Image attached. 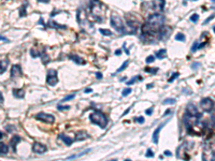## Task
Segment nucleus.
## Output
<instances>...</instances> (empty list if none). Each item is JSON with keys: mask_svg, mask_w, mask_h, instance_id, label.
I'll use <instances>...</instances> for the list:
<instances>
[{"mask_svg": "<svg viewBox=\"0 0 215 161\" xmlns=\"http://www.w3.org/2000/svg\"><path fill=\"white\" fill-rule=\"evenodd\" d=\"M164 25L165 16L162 14H159V13L152 14L147 18V21L144 23V25L142 26V34L143 37H150L151 33L154 34L155 32H159L164 28Z\"/></svg>", "mask_w": 215, "mask_h": 161, "instance_id": "1", "label": "nucleus"}, {"mask_svg": "<svg viewBox=\"0 0 215 161\" xmlns=\"http://www.w3.org/2000/svg\"><path fill=\"white\" fill-rule=\"evenodd\" d=\"M89 119L92 124L100 126L102 129H104L108 126V118L105 117L104 114H102V113L99 112V111H95L92 114H90Z\"/></svg>", "mask_w": 215, "mask_h": 161, "instance_id": "2", "label": "nucleus"}, {"mask_svg": "<svg viewBox=\"0 0 215 161\" xmlns=\"http://www.w3.org/2000/svg\"><path fill=\"white\" fill-rule=\"evenodd\" d=\"M111 25L116 31H118L120 33H125V25L123 23V19L120 18V15L115 14V13H112L111 14Z\"/></svg>", "mask_w": 215, "mask_h": 161, "instance_id": "3", "label": "nucleus"}, {"mask_svg": "<svg viewBox=\"0 0 215 161\" xmlns=\"http://www.w3.org/2000/svg\"><path fill=\"white\" fill-rule=\"evenodd\" d=\"M46 83L50 86H55L58 83V77H57V71L54 69H50L47 71V77H46Z\"/></svg>", "mask_w": 215, "mask_h": 161, "instance_id": "4", "label": "nucleus"}, {"mask_svg": "<svg viewBox=\"0 0 215 161\" xmlns=\"http://www.w3.org/2000/svg\"><path fill=\"white\" fill-rule=\"evenodd\" d=\"M200 106L204 112H211L214 109V101L211 98H204L200 101Z\"/></svg>", "mask_w": 215, "mask_h": 161, "instance_id": "5", "label": "nucleus"}, {"mask_svg": "<svg viewBox=\"0 0 215 161\" xmlns=\"http://www.w3.org/2000/svg\"><path fill=\"white\" fill-rule=\"evenodd\" d=\"M37 119L42 120V121L47 124H52L55 121V117L53 115H51V114H46V113H39L38 115H37Z\"/></svg>", "mask_w": 215, "mask_h": 161, "instance_id": "6", "label": "nucleus"}, {"mask_svg": "<svg viewBox=\"0 0 215 161\" xmlns=\"http://www.w3.org/2000/svg\"><path fill=\"white\" fill-rule=\"evenodd\" d=\"M126 21H127V25L129 26V28L132 30V33H136V30H137V28H138V26H139V22L137 21L133 16H129V15H127Z\"/></svg>", "mask_w": 215, "mask_h": 161, "instance_id": "7", "label": "nucleus"}, {"mask_svg": "<svg viewBox=\"0 0 215 161\" xmlns=\"http://www.w3.org/2000/svg\"><path fill=\"white\" fill-rule=\"evenodd\" d=\"M22 74H23V71H22V68L20 64H14V66H12V69H11V79L21 77Z\"/></svg>", "mask_w": 215, "mask_h": 161, "instance_id": "8", "label": "nucleus"}, {"mask_svg": "<svg viewBox=\"0 0 215 161\" xmlns=\"http://www.w3.org/2000/svg\"><path fill=\"white\" fill-rule=\"evenodd\" d=\"M32 151L36 154H44L46 151V146L41 143L36 142V143H33L32 145Z\"/></svg>", "mask_w": 215, "mask_h": 161, "instance_id": "9", "label": "nucleus"}, {"mask_svg": "<svg viewBox=\"0 0 215 161\" xmlns=\"http://www.w3.org/2000/svg\"><path fill=\"white\" fill-rule=\"evenodd\" d=\"M9 64H10V60H9L8 58H5L2 59V60H0V75L7 71Z\"/></svg>", "mask_w": 215, "mask_h": 161, "instance_id": "10", "label": "nucleus"}, {"mask_svg": "<svg viewBox=\"0 0 215 161\" xmlns=\"http://www.w3.org/2000/svg\"><path fill=\"white\" fill-rule=\"evenodd\" d=\"M166 124H167V121H165L164 124H161V125L159 126L158 128H157L156 130L154 131V133H153V142H154V143H155V144H157V143H158V136H159V132H160V130H161V129H162V127H164V126L166 125Z\"/></svg>", "mask_w": 215, "mask_h": 161, "instance_id": "11", "label": "nucleus"}, {"mask_svg": "<svg viewBox=\"0 0 215 161\" xmlns=\"http://www.w3.org/2000/svg\"><path fill=\"white\" fill-rule=\"evenodd\" d=\"M153 4L155 5V7H153L154 9L162 11L164 10V5H165V0H155V1L153 2Z\"/></svg>", "mask_w": 215, "mask_h": 161, "instance_id": "12", "label": "nucleus"}, {"mask_svg": "<svg viewBox=\"0 0 215 161\" xmlns=\"http://www.w3.org/2000/svg\"><path fill=\"white\" fill-rule=\"evenodd\" d=\"M69 58L71 59V60H73V61L77 64H86V61H85L82 57H79V56H77V55H71Z\"/></svg>", "mask_w": 215, "mask_h": 161, "instance_id": "13", "label": "nucleus"}, {"mask_svg": "<svg viewBox=\"0 0 215 161\" xmlns=\"http://www.w3.org/2000/svg\"><path fill=\"white\" fill-rule=\"evenodd\" d=\"M12 94L13 96L17 99H22V98L25 97V91L23 89H13L12 90Z\"/></svg>", "mask_w": 215, "mask_h": 161, "instance_id": "14", "label": "nucleus"}, {"mask_svg": "<svg viewBox=\"0 0 215 161\" xmlns=\"http://www.w3.org/2000/svg\"><path fill=\"white\" fill-rule=\"evenodd\" d=\"M89 138V136L87 134L86 132H84V131H80V132H77V136H75L74 141H82V140H86V139Z\"/></svg>", "mask_w": 215, "mask_h": 161, "instance_id": "15", "label": "nucleus"}, {"mask_svg": "<svg viewBox=\"0 0 215 161\" xmlns=\"http://www.w3.org/2000/svg\"><path fill=\"white\" fill-rule=\"evenodd\" d=\"M22 139L20 138L18 136H14L12 138V140H11V146H12V148H13V151H16V145H17V143L21 141Z\"/></svg>", "mask_w": 215, "mask_h": 161, "instance_id": "16", "label": "nucleus"}, {"mask_svg": "<svg viewBox=\"0 0 215 161\" xmlns=\"http://www.w3.org/2000/svg\"><path fill=\"white\" fill-rule=\"evenodd\" d=\"M59 138L62 139V140L64 141L65 143H66L68 146H70L72 143H73V139L69 138V136H64V134H60V136H59Z\"/></svg>", "mask_w": 215, "mask_h": 161, "instance_id": "17", "label": "nucleus"}, {"mask_svg": "<svg viewBox=\"0 0 215 161\" xmlns=\"http://www.w3.org/2000/svg\"><path fill=\"white\" fill-rule=\"evenodd\" d=\"M8 153V146L0 141V155H5Z\"/></svg>", "mask_w": 215, "mask_h": 161, "instance_id": "18", "label": "nucleus"}, {"mask_svg": "<svg viewBox=\"0 0 215 161\" xmlns=\"http://www.w3.org/2000/svg\"><path fill=\"white\" fill-rule=\"evenodd\" d=\"M166 54H167V49H161L156 53V56H157V58L162 59V58L166 57Z\"/></svg>", "mask_w": 215, "mask_h": 161, "instance_id": "19", "label": "nucleus"}, {"mask_svg": "<svg viewBox=\"0 0 215 161\" xmlns=\"http://www.w3.org/2000/svg\"><path fill=\"white\" fill-rule=\"evenodd\" d=\"M41 59H42V62H43L44 64H47V62L50 61V58H49V56H47V55H46V53H45V51L43 52V53L41 54Z\"/></svg>", "mask_w": 215, "mask_h": 161, "instance_id": "20", "label": "nucleus"}, {"mask_svg": "<svg viewBox=\"0 0 215 161\" xmlns=\"http://www.w3.org/2000/svg\"><path fill=\"white\" fill-rule=\"evenodd\" d=\"M26 9H27V4L22 5L21 10H20V16H21V17H24V16L27 15V12H26Z\"/></svg>", "mask_w": 215, "mask_h": 161, "instance_id": "21", "label": "nucleus"}, {"mask_svg": "<svg viewBox=\"0 0 215 161\" xmlns=\"http://www.w3.org/2000/svg\"><path fill=\"white\" fill-rule=\"evenodd\" d=\"M185 36L184 34H183V33H181V32H179L177 34V36H175V40H177V41H185Z\"/></svg>", "mask_w": 215, "mask_h": 161, "instance_id": "22", "label": "nucleus"}, {"mask_svg": "<svg viewBox=\"0 0 215 161\" xmlns=\"http://www.w3.org/2000/svg\"><path fill=\"white\" fill-rule=\"evenodd\" d=\"M99 31L103 36H112V31L108 30V29H99Z\"/></svg>", "mask_w": 215, "mask_h": 161, "instance_id": "23", "label": "nucleus"}, {"mask_svg": "<svg viewBox=\"0 0 215 161\" xmlns=\"http://www.w3.org/2000/svg\"><path fill=\"white\" fill-rule=\"evenodd\" d=\"M175 102H177V101H175L174 99H172V98H169V99H166L162 101L164 104H174Z\"/></svg>", "mask_w": 215, "mask_h": 161, "instance_id": "24", "label": "nucleus"}, {"mask_svg": "<svg viewBox=\"0 0 215 161\" xmlns=\"http://www.w3.org/2000/svg\"><path fill=\"white\" fill-rule=\"evenodd\" d=\"M50 26L51 27H54V28H65L66 29V26H62V25H58V24H55V22H50Z\"/></svg>", "mask_w": 215, "mask_h": 161, "instance_id": "25", "label": "nucleus"}, {"mask_svg": "<svg viewBox=\"0 0 215 161\" xmlns=\"http://www.w3.org/2000/svg\"><path fill=\"white\" fill-rule=\"evenodd\" d=\"M137 79H142V77H141V76H136V77H133V79H131L130 81H128V82L126 83V84H127V85H131V84H133V83L136 82Z\"/></svg>", "mask_w": 215, "mask_h": 161, "instance_id": "26", "label": "nucleus"}, {"mask_svg": "<svg viewBox=\"0 0 215 161\" xmlns=\"http://www.w3.org/2000/svg\"><path fill=\"white\" fill-rule=\"evenodd\" d=\"M128 64H129V61H128V60H126V61H125V62H124V64H122V67H120V69H118V70H117V71H116V72H117V73H118V72L123 71V70H124V69H125V68H126V67H127V66H128Z\"/></svg>", "mask_w": 215, "mask_h": 161, "instance_id": "27", "label": "nucleus"}, {"mask_svg": "<svg viewBox=\"0 0 215 161\" xmlns=\"http://www.w3.org/2000/svg\"><path fill=\"white\" fill-rule=\"evenodd\" d=\"M198 19H199V15H198V14H194V15L190 16V21H192V23H197Z\"/></svg>", "mask_w": 215, "mask_h": 161, "instance_id": "28", "label": "nucleus"}, {"mask_svg": "<svg viewBox=\"0 0 215 161\" xmlns=\"http://www.w3.org/2000/svg\"><path fill=\"white\" fill-rule=\"evenodd\" d=\"M75 97V95L73 94V95H69V96H67V97H65L64 99L62 100V102H66V101H70L71 99H73V98Z\"/></svg>", "mask_w": 215, "mask_h": 161, "instance_id": "29", "label": "nucleus"}, {"mask_svg": "<svg viewBox=\"0 0 215 161\" xmlns=\"http://www.w3.org/2000/svg\"><path fill=\"white\" fill-rule=\"evenodd\" d=\"M177 77H179V73H177V72H174L173 75H172V76L170 77L169 79H168V82H169V83L173 82V81H174V79H177Z\"/></svg>", "mask_w": 215, "mask_h": 161, "instance_id": "30", "label": "nucleus"}, {"mask_svg": "<svg viewBox=\"0 0 215 161\" xmlns=\"http://www.w3.org/2000/svg\"><path fill=\"white\" fill-rule=\"evenodd\" d=\"M198 46H199V43H198V41H196L194 44H192V52H196V51H197Z\"/></svg>", "mask_w": 215, "mask_h": 161, "instance_id": "31", "label": "nucleus"}, {"mask_svg": "<svg viewBox=\"0 0 215 161\" xmlns=\"http://www.w3.org/2000/svg\"><path fill=\"white\" fill-rule=\"evenodd\" d=\"M131 91H132V90H131L130 88H127V89H125V90H124V91H123V96H124V97H126V96L130 95Z\"/></svg>", "mask_w": 215, "mask_h": 161, "instance_id": "32", "label": "nucleus"}, {"mask_svg": "<svg viewBox=\"0 0 215 161\" xmlns=\"http://www.w3.org/2000/svg\"><path fill=\"white\" fill-rule=\"evenodd\" d=\"M154 60H155V57L154 56H149L146 58V62L147 64H152V62H154Z\"/></svg>", "mask_w": 215, "mask_h": 161, "instance_id": "33", "label": "nucleus"}, {"mask_svg": "<svg viewBox=\"0 0 215 161\" xmlns=\"http://www.w3.org/2000/svg\"><path fill=\"white\" fill-rule=\"evenodd\" d=\"M214 17H215V13H214V14H213V15L209 16V17H207V19H205V21H204V23H203V24H204V25H207V24L209 23V22H210V21H212V19H213V18H214Z\"/></svg>", "mask_w": 215, "mask_h": 161, "instance_id": "34", "label": "nucleus"}, {"mask_svg": "<svg viewBox=\"0 0 215 161\" xmlns=\"http://www.w3.org/2000/svg\"><path fill=\"white\" fill-rule=\"evenodd\" d=\"M145 156L146 157H154V153L152 151V149H149V151H147V153H146Z\"/></svg>", "mask_w": 215, "mask_h": 161, "instance_id": "35", "label": "nucleus"}, {"mask_svg": "<svg viewBox=\"0 0 215 161\" xmlns=\"http://www.w3.org/2000/svg\"><path fill=\"white\" fill-rule=\"evenodd\" d=\"M0 42H7V43H9V42H10V40H8V39L5 38V37L0 36Z\"/></svg>", "mask_w": 215, "mask_h": 161, "instance_id": "36", "label": "nucleus"}, {"mask_svg": "<svg viewBox=\"0 0 215 161\" xmlns=\"http://www.w3.org/2000/svg\"><path fill=\"white\" fill-rule=\"evenodd\" d=\"M68 109H70V106H68V105H67V106H62V105H59V106H58V110H59V111L68 110Z\"/></svg>", "mask_w": 215, "mask_h": 161, "instance_id": "37", "label": "nucleus"}, {"mask_svg": "<svg viewBox=\"0 0 215 161\" xmlns=\"http://www.w3.org/2000/svg\"><path fill=\"white\" fill-rule=\"evenodd\" d=\"M136 121H138V123H140V124H143L144 123V118L143 117H140V118H136Z\"/></svg>", "mask_w": 215, "mask_h": 161, "instance_id": "38", "label": "nucleus"}, {"mask_svg": "<svg viewBox=\"0 0 215 161\" xmlns=\"http://www.w3.org/2000/svg\"><path fill=\"white\" fill-rule=\"evenodd\" d=\"M152 113H153V107H151V110L146 111V114H147V115H151Z\"/></svg>", "mask_w": 215, "mask_h": 161, "instance_id": "39", "label": "nucleus"}, {"mask_svg": "<svg viewBox=\"0 0 215 161\" xmlns=\"http://www.w3.org/2000/svg\"><path fill=\"white\" fill-rule=\"evenodd\" d=\"M39 2H42V3H49L50 0H38Z\"/></svg>", "mask_w": 215, "mask_h": 161, "instance_id": "40", "label": "nucleus"}, {"mask_svg": "<svg viewBox=\"0 0 215 161\" xmlns=\"http://www.w3.org/2000/svg\"><path fill=\"white\" fill-rule=\"evenodd\" d=\"M3 102V96H2V94L0 92V103H2Z\"/></svg>", "mask_w": 215, "mask_h": 161, "instance_id": "41", "label": "nucleus"}, {"mask_svg": "<svg viewBox=\"0 0 215 161\" xmlns=\"http://www.w3.org/2000/svg\"><path fill=\"white\" fill-rule=\"evenodd\" d=\"M3 138H5V134H3V132L0 131V141H1V139H3Z\"/></svg>", "mask_w": 215, "mask_h": 161, "instance_id": "42", "label": "nucleus"}, {"mask_svg": "<svg viewBox=\"0 0 215 161\" xmlns=\"http://www.w3.org/2000/svg\"><path fill=\"white\" fill-rule=\"evenodd\" d=\"M165 155H167V156H171V153H169V151H165Z\"/></svg>", "mask_w": 215, "mask_h": 161, "instance_id": "43", "label": "nucleus"}, {"mask_svg": "<svg viewBox=\"0 0 215 161\" xmlns=\"http://www.w3.org/2000/svg\"><path fill=\"white\" fill-rule=\"evenodd\" d=\"M92 89H89V88H87L86 90H85V92H86V94H89V92H92Z\"/></svg>", "mask_w": 215, "mask_h": 161, "instance_id": "44", "label": "nucleus"}, {"mask_svg": "<svg viewBox=\"0 0 215 161\" xmlns=\"http://www.w3.org/2000/svg\"><path fill=\"white\" fill-rule=\"evenodd\" d=\"M96 74H97V77H98V79H101V77H102V75H101V73H96Z\"/></svg>", "mask_w": 215, "mask_h": 161, "instance_id": "45", "label": "nucleus"}, {"mask_svg": "<svg viewBox=\"0 0 215 161\" xmlns=\"http://www.w3.org/2000/svg\"><path fill=\"white\" fill-rule=\"evenodd\" d=\"M115 54H116V55H120V51H116V52H115Z\"/></svg>", "mask_w": 215, "mask_h": 161, "instance_id": "46", "label": "nucleus"}, {"mask_svg": "<svg viewBox=\"0 0 215 161\" xmlns=\"http://www.w3.org/2000/svg\"><path fill=\"white\" fill-rule=\"evenodd\" d=\"M213 30H214V32H215V26H214V28H213Z\"/></svg>", "mask_w": 215, "mask_h": 161, "instance_id": "47", "label": "nucleus"}, {"mask_svg": "<svg viewBox=\"0 0 215 161\" xmlns=\"http://www.w3.org/2000/svg\"><path fill=\"white\" fill-rule=\"evenodd\" d=\"M211 1H215V0H211Z\"/></svg>", "mask_w": 215, "mask_h": 161, "instance_id": "48", "label": "nucleus"}, {"mask_svg": "<svg viewBox=\"0 0 215 161\" xmlns=\"http://www.w3.org/2000/svg\"><path fill=\"white\" fill-rule=\"evenodd\" d=\"M195 1H196V0H195Z\"/></svg>", "mask_w": 215, "mask_h": 161, "instance_id": "49", "label": "nucleus"}]
</instances>
